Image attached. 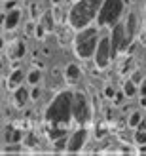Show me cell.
I'll return each instance as SVG.
<instances>
[{
  "label": "cell",
  "instance_id": "obj_2",
  "mask_svg": "<svg viewBox=\"0 0 146 156\" xmlns=\"http://www.w3.org/2000/svg\"><path fill=\"white\" fill-rule=\"evenodd\" d=\"M44 118L55 128H61V124L66 126L72 118V91H63L55 95V99L46 108Z\"/></svg>",
  "mask_w": 146,
  "mask_h": 156
},
{
  "label": "cell",
  "instance_id": "obj_4",
  "mask_svg": "<svg viewBox=\"0 0 146 156\" xmlns=\"http://www.w3.org/2000/svg\"><path fill=\"white\" fill-rule=\"evenodd\" d=\"M124 13V2L121 0H103V6L97 13V27H114Z\"/></svg>",
  "mask_w": 146,
  "mask_h": 156
},
{
  "label": "cell",
  "instance_id": "obj_3",
  "mask_svg": "<svg viewBox=\"0 0 146 156\" xmlns=\"http://www.w3.org/2000/svg\"><path fill=\"white\" fill-rule=\"evenodd\" d=\"M97 42H99V27H86L78 30L72 38V44H74V53L78 55L80 59H89L91 55L95 53L97 48Z\"/></svg>",
  "mask_w": 146,
  "mask_h": 156
},
{
  "label": "cell",
  "instance_id": "obj_19",
  "mask_svg": "<svg viewBox=\"0 0 146 156\" xmlns=\"http://www.w3.org/2000/svg\"><path fill=\"white\" fill-rule=\"evenodd\" d=\"M72 29H59V42L66 44L68 40H72Z\"/></svg>",
  "mask_w": 146,
  "mask_h": 156
},
{
  "label": "cell",
  "instance_id": "obj_12",
  "mask_svg": "<svg viewBox=\"0 0 146 156\" xmlns=\"http://www.w3.org/2000/svg\"><path fill=\"white\" fill-rule=\"evenodd\" d=\"M23 78H25V74H23L21 69H13L10 78H8V88L10 90H15V88H19L21 82H23Z\"/></svg>",
  "mask_w": 146,
  "mask_h": 156
},
{
  "label": "cell",
  "instance_id": "obj_27",
  "mask_svg": "<svg viewBox=\"0 0 146 156\" xmlns=\"http://www.w3.org/2000/svg\"><path fill=\"white\" fill-rule=\"evenodd\" d=\"M124 97H125V95H124L121 91H116V93H114V97H112V99H114V105H121Z\"/></svg>",
  "mask_w": 146,
  "mask_h": 156
},
{
  "label": "cell",
  "instance_id": "obj_8",
  "mask_svg": "<svg viewBox=\"0 0 146 156\" xmlns=\"http://www.w3.org/2000/svg\"><path fill=\"white\" fill-rule=\"evenodd\" d=\"M86 139H87V129L74 131V133L68 137V141H66V152H80L83 143H86Z\"/></svg>",
  "mask_w": 146,
  "mask_h": 156
},
{
  "label": "cell",
  "instance_id": "obj_14",
  "mask_svg": "<svg viewBox=\"0 0 146 156\" xmlns=\"http://www.w3.org/2000/svg\"><path fill=\"white\" fill-rule=\"evenodd\" d=\"M124 25H125V29L129 30V34L135 38V36H137V27H139V19H137V13H129L127 17H125V21H124Z\"/></svg>",
  "mask_w": 146,
  "mask_h": 156
},
{
  "label": "cell",
  "instance_id": "obj_25",
  "mask_svg": "<svg viewBox=\"0 0 146 156\" xmlns=\"http://www.w3.org/2000/svg\"><path fill=\"white\" fill-rule=\"evenodd\" d=\"M66 141H68V137H65V139H55V149L57 151H66Z\"/></svg>",
  "mask_w": 146,
  "mask_h": 156
},
{
  "label": "cell",
  "instance_id": "obj_11",
  "mask_svg": "<svg viewBox=\"0 0 146 156\" xmlns=\"http://www.w3.org/2000/svg\"><path fill=\"white\" fill-rule=\"evenodd\" d=\"M25 53H27V46L25 42H21V40H13L10 44V57L15 61V59H21V57H25Z\"/></svg>",
  "mask_w": 146,
  "mask_h": 156
},
{
  "label": "cell",
  "instance_id": "obj_6",
  "mask_svg": "<svg viewBox=\"0 0 146 156\" xmlns=\"http://www.w3.org/2000/svg\"><path fill=\"white\" fill-rule=\"evenodd\" d=\"M72 118L78 124H87L91 118V108L89 101L82 91L72 93Z\"/></svg>",
  "mask_w": 146,
  "mask_h": 156
},
{
  "label": "cell",
  "instance_id": "obj_37",
  "mask_svg": "<svg viewBox=\"0 0 146 156\" xmlns=\"http://www.w3.org/2000/svg\"><path fill=\"white\" fill-rule=\"evenodd\" d=\"M0 76H2V74H0Z\"/></svg>",
  "mask_w": 146,
  "mask_h": 156
},
{
  "label": "cell",
  "instance_id": "obj_33",
  "mask_svg": "<svg viewBox=\"0 0 146 156\" xmlns=\"http://www.w3.org/2000/svg\"><path fill=\"white\" fill-rule=\"evenodd\" d=\"M13 6H15V4H13V2H12V0H10V2H8V4H6V10H13Z\"/></svg>",
  "mask_w": 146,
  "mask_h": 156
},
{
  "label": "cell",
  "instance_id": "obj_35",
  "mask_svg": "<svg viewBox=\"0 0 146 156\" xmlns=\"http://www.w3.org/2000/svg\"><path fill=\"white\" fill-rule=\"evenodd\" d=\"M51 2H53V6H57V4H61V2H63V0H51Z\"/></svg>",
  "mask_w": 146,
  "mask_h": 156
},
{
  "label": "cell",
  "instance_id": "obj_7",
  "mask_svg": "<svg viewBox=\"0 0 146 156\" xmlns=\"http://www.w3.org/2000/svg\"><path fill=\"white\" fill-rule=\"evenodd\" d=\"M95 65L97 69H106L112 59V44H110V36H101L95 48Z\"/></svg>",
  "mask_w": 146,
  "mask_h": 156
},
{
  "label": "cell",
  "instance_id": "obj_10",
  "mask_svg": "<svg viewBox=\"0 0 146 156\" xmlns=\"http://www.w3.org/2000/svg\"><path fill=\"white\" fill-rule=\"evenodd\" d=\"M21 21V12L17 10V8H13V10H10L6 13V23H4V29L6 30H13L15 27L19 25Z\"/></svg>",
  "mask_w": 146,
  "mask_h": 156
},
{
  "label": "cell",
  "instance_id": "obj_18",
  "mask_svg": "<svg viewBox=\"0 0 146 156\" xmlns=\"http://www.w3.org/2000/svg\"><path fill=\"white\" fill-rule=\"evenodd\" d=\"M40 25L48 30V33H51L53 30V25H55V21H53L51 17V13H42V21H40Z\"/></svg>",
  "mask_w": 146,
  "mask_h": 156
},
{
  "label": "cell",
  "instance_id": "obj_9",
  "mask_svg": "<svg viewBox=\"0 0 146 156\" xmlns=\"http://www.w3.org/2000/svg\"><path fill=\"white\" fill-rule=\"evenodd\" d=\"M29 99H30V95H29V90L27 88L19 86V88L13 90V103H15V107H17V108H23V107L27 105Z\"/></svg>",
  "mask_w": 146,
  "mask_h": 156
},
{
  "label": "cell",
  "instance_id": "obj_21",
  "mask_svg": "<svg viewBox=\"0 0 146 156\" xmlns=\"http://www.w3.org/2000/svg\"><path fill=\"white\" fill-rule=\"evenodd\" d=\"M135 143H137V145H146V131L137 129V133H135Z\"/></svg>",
  "mask_w": 146,
  "mask_h": 156
},
{
  "label": "cell",
  "instance_id": "obj_28",
  "mask_svg": "<svg viewBox=\"0 0 146 156\" xmlns=\"http://www.w3.org/2000/svg\"><path fill=\"white\" fill-rule=\"evenodd\" d=\"M34 29H36V23H32V21H30V23H27V27H25V33H27V34H34Z\"/></svg>",
  "mask_w": 146,
  "mask_h": 156
},
{
  "label": "cell",
  "instance_id": "obj_30",
  "mask_svg": "<svg viewBox=\"0 0 146 156\" xmlns=\"http://www.w3.org/2000/svg\"><path fill=\"white\" fill-rule=\"evenodd\" d=\"M139 93H141L142 97L146 95V78H144V80H142V82L139 84Z\"/></svg>",
  "mask_w": 146,
  "mask_h": 156
},
{
  "label": "cell",
  "instance_id": "obj_31",
  "mask_svg": "<svg viewBox=\"0 0 146 156\" xmlns=\"http://www.w3.org/2000/svg\"><path fill=\"white\" fill-rule=\"evenodd\" d=\"M137 129H142V131H146V120H141V122H139V126H137Z\"/></svg>",
  "mask_w": 146,
  "mask_h": 156
},
{
  "label": "cell",
  "instance_id": "obj_13",
  "mask_svg": "<svg viewBox=\"0 0 146 156\" xmlns=\"http://www.w3.org/2000/svg\"><path fill=\"white\" fill-rule=\"evenodd\" d=\"M80 76H82V71H80V67L76 65V63L66 65V69H65V78H66L68 82H76Z\"/></svg>",
  "mask_w": 146,
  "mask_h": 156
},
{
  "label": "cell",
  "instance_id": "obj_26",
  "mask_svg": "<svg viewBox=\"0 0 146 156\" xmlns=\"http://www.w3.org/2000/svg\"><path fill=\"white\" fill-rule=\"evenodd\" d=\"M46 33H48V30H46L42 25H36V29H34V36H36V38H44Z\"/></svg>",
  "mask_w": 146,
  "mask_h": 156
},
{
  "label": "cell",
  "instance_id": "obj_15",
  "mask_svg": "<svg viewBox=\"0 0 146 156\" xmlns=\"http://www.w3.org/2000/svg\"><path fill=\"white\" fill-rule=\"evenodd\" d=\"M21 139H23V131L21 129H15V128H8L6 129V141L8 143H21Z\"/></svg>",
  "mask_w": 146,
  "mask_h": 156
},
{
  "label": "cell",
  "instance_id": "obj_16",
  "mask_svg": "<svg viewBox=\"0 0 146 156\" xmlns=\"http://www.w3.org/2000/svg\"><path fill=\"white\" fill-rule=\"evenodd\" d=\"M25 78H27V82L30 86H38V84H40V80H42V71H40V69H30Z\"/></svg>",
  "mask_w": 146,
  "mask_h": 156
},
{
  "label": "cell",
  "instance_id": "obj_24",
  "mask_svg": "<svg viewBox=\"0 0 146 156\" xmlns=\"http://www.w3.org/2000/svg\"><path fill=\"white\" fill-rule=\"evenodd\" d=\"M40 93H42V90L38 88V86H32V90H29V95H30L32 101H36L38 97H40Z\"/></svg>",
  "mask_w": 146,
  "mask_h": 156
},
{
  "label": "cell",
  "instance_id": "obj_34",
  "mask_svg": "<svg viewBox=\"0 0 146 156\" xmlns=\"http://www.w3.org/2000/svg\"><path fill=\"white\" fill-rule=\"evenodd\" d=\"M4 44H6V40H4V38H0V50H4V48H6Z\"/></svg>",
  "mask_w": 146,
  "mask_h": 156
},
{
  "label": "cell",
  "instance_id": "obj_17",
  "mask_svg": "<svg viewBox=\"0 0 146 156\" xmlns=\"http://www.w3.org/2000/svg\"><path fill=\"white\" fill-rule=\"evenodd\" d=\"M137 93H139L137 84L131 82V80H127V82L124 84V95H125V97H133V95H137Z\"/></svg>",
  "mask_w": 146,
  "mask_h": 156
},
{
  "label": "cell",
  "instance_id": "obj_32",
  "mask_svg": "<svg viewBox=\"0 0 146 156\" xmlns=\"http://www.w3.org/2000/svg\"><path fill=\"white\" fill-rule=\"evenodd\" d=\"M4 23H6V13H0V25L4 27Z\"/></svg>",
  "mask_w": 146,
  "mask_h": 156
},
{
  "label": "cell",
  "instance_id": "obj_23",
  "mask_svg": "<svg viewBox=\"0 0 146 156\" xmlns=\"http://www.w3.org/2000/svg\"><path fill=\"white\" fill-rule=\"evenodd\" d=\"M36 143H38V139H36V135H34V133L25 135V145H27V147H36Z\"/></svg>",
  "mask_w": 146,
  "mask_h": 156
},
{
  "label": "cell",
  "instance_id": "obj_20",
  "mask_svg": "<svg viewBox=\"0 0 146 156\" xmlns=\"http://www.w3.org/2000/svg\"><path fill=\"white\" fill-rule=\"evenodd\" d=\"M141 120H142L141 112H139V111H135V112H131V116H129V120H127V126L137 129V126H139V122H141Z\"/></svg>",
  "mask_w": 146,
  "mask_h": 156
},
{
  "label": "cell",
  "instance_id": "obj_29",
  "mask_svg": "<svg viewBox=\"0 0 146 156\" xmlns=\"http://www.w3.org/2000/svg\"><path fill=\"white\" fill-rule=\"evenodd\" d=\"M114 93H116V90H114L112 86H106V88H104V95L108 97V99H112V97H114Z\"/></svg>",
  "mask_w": 146,
  "mask_h": 156
},
{
  "label": "cell",
  "instance_id": "obj_36",
  "mask_svg": "<svg viewBox=\"0 0 146 156\" xmlns=\"http://www.w3.org/2000/svg\"><path fill=\"white\" fill-rule=\"evenodd\" d=\"M141 105H144V107H146V95H144V97L141 99Z\"/></svg>",
  "mask_w": 146,
  "mask_h": 156
},
{
  "label": "cell",
  "instance_id": "obj_22",
  "mask_svg": "<svg viewBox=\"0 0 146 156\" xmlns=\"http://www.w3.org/2000/svg\"><path fill=\"white\" fill-rule=\"evenodd\" d=\"M129 80L135 82L137 86H139V84L144 80V78H142V73H141V71H133V73H131V78H129Z\"/></svg>",
  "mask_w": 146,
  "mask_h": 156
},
{
  "label": "cell",
  "instance_id": "obj_5",
  "mask_svg": "<svg viewBox=\"0 0 146 156\" xmlns=\"http://www.w3.org/2000/svg\"><path fill=\"white\" fill-rule=\"evenodd\" d=\"M135 40V38L129 34V30L125 29L124 21H118L116 25H114L112 29V36H110V44H112V55H116V53H121L125 51L129 46H131V42Z\"/></svg>",
  "mask_w": 146,
  "mask_h": 156
},
{
  "label": "cell",
  "instance_id": "obj_1",
  "mask_svg": "<svg viewBox=\"0 0 146 156\" xmlns=\"http://www.w3.org/2000/svg\"><path fill=\"white\" fill-rule=\"evenodd\" d=\"M103 6V0H76V4L68 12V25L72 30H82L91 25V21L97 17L99 10Z\"/></svg>",
  "mask_w": 146,
  "mask_h": 156
}]
</instances>
